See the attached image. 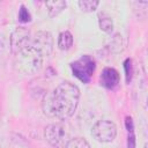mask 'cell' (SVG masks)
I'll list each match as a JSON object with an SVG mask.
<instances>
[{
	"mask_svg": "<svg viewBox=\"0 0 148 148\" xmlns=\"http://www.w3.org/2000/svg\"><path fill=\"white\" fill-rule=\"evenodd\" d=\"M79 99L80 89L77 86L65 81L44 95L42 110L43 113L51 119L65 120L74 114Z\"/></svg>",
	"mask_w": 148,
	"mask_h": 148,
	"instance_id": "6da1fadb",
	"label": "cell"
},
{
	"mask_svg": "<svg viewBox=\"0 0 148 148\" xmlns=\"http://www.w3.org/2000/svg\"><path fill=\"white\" fill-rule=\"evenodd\" d=\"M44 57L30 44L14 57V69L23 75H30L38 72L43 65Z\"/></svg>",
	"mask_w": 148,
	"mask_h": 148,
	"instance_id": "7a4b0ae2",
	"label": "cell"
},
{
	"mask_svg": "<svg viewBox=\"0 0 148 148\" xmlns=\"http://www.w3.org/2000/svg\"><path fill=\"white\" fill-rule=\"evenodd\" d=\"M73 75L83 83H89L96 69V61L89 54H83L75 61L71 62Z\"/></svg>",
	"mask_w": 148,
	"mask_h": 148,
	"instance_id": "3957f363",
	"label": "cell"
},
{
	"mask_svg": "<svg viewBox=\"0 0 148 148\" xmlns=\"http://www.w3.org/2000/svg\"><path fill=\"white\" fill-rule=\"evenodd\" d=\"M44 138L53 148H65L68 141V133L62 124L54 123L45 127Z\"/></svg>",
	"mask_w": 148,
	"mask_h": 148,
	"instance_id": "277c9868",
	"label": "cell"
},
{
	"mask_svg": "<svg viewBox=\"0 0 148 148\" xmlns=\"http://www.w3.org/2000/svg\"><path fill=\"white\" fill-rule=\"evenodd\" d=\"M91 135L99 142H112L117 136V126L108 119L98 120L91 128Z\"/></svg>",
	"mask_w": 148,
	"mask_h": 148,
	"instance_id": "5b68a950",
	"label": "cell"
},
{
	"mask_svg": "<svg viewBox=\"0 0 148 148\" xmlns=\"http://www.w3.org/2000/svg\"><path fill=\"white\" fill-rule=\"evenodd\" d=\"M31 43L30 31L24 27H17L9 37V46L12 53L15 56Z\"/></svg>",
	"mask_w": 148,
	"mask_h": 148,
	"instance_id": "8992f818",
	"label": "cell"
},
{
	"mask_svg": "<svg viewBox=\"0 0 148 148\" xmlns=\"http://www.w3.org/2000/svg\"><path fill=\"white\" fill-rule=\"evenodd\" d=\"M43 57H49L53 50V37L49 31H38L30 43Z\"/></svg>",
	"mask_w": 148,
	"mask_h": 148,
	"instance_id": "52a82bcc",
	"label": "cell"
},
{
	"mask_svg": "<svg viewBox=\"0 0 148 148\" xmlns=\"http://www.w3.org/2000/svg\"><path fill=\"white\" fill-rule=\"evenodd\" d=\"M120 81V76L117 69L112 68V67H105L99 76V83L102 87L106 88V89H114Z\"/></svg>",
	"mask_w": 148,
	"mask_h": 148,
	"instance_id": "ba28073f",
	"label": "cell"
},
{
	"mask_svg": "<svg viewBox=\"0 0 148 148\" xmlns=\"http://www.w3.org/2000/svg\"><path fill=\"white\" fill-rule=\"evenodd\" d=\"M66 6H67V2L64 0H56V1H46L45 2V7H46L47 13L51 17L61 13L66 8Z\"/></svg>",
	"mask_w": 148,
	"mask_h": 148,
	"instance_id": "9c48e42d",
	"label": "cell"
},
{
	"mask_svg": "<svg viewBox=\"0 0 148 148\" xmlns=\"http://www.w3.org/2000/svg\"><path fill=\"white\" fill-rule=\"evenodd\" d=\"M57 45L60 50L62 51H67L69 50L72 46H73V36L69 31H62L59 34L58 36V42H57Z\"/></svg>",
	"mask_w": 148,
	"mask_h": 148,
	"instance_id": "30bf717a",
	"label": "cell"
},
{
	"mask_svg": "<svg viewBox=\"0 0 148 148\" xmlns=\"http://www.w3.org/2000/svg\"><path fill=\"white\" fill-rule=\"evenodd\" d=\"M98 5H99V1H97V0H80V1H77V6L80 7V9L82 12H87V13L96 10Z\"/></svg>",
	"mask_w": 148,
	"mask_h": 148,
	"instance_id": "8fae6325",
	"label": "cell"
},
{
	"mask_svg": "<svg viewBox=\"0 0 148 148\" xmlns=\"http://www.w3.org/2000/svg\"><path fill=\"white\" fill-rule=\"evenodd\" d=\"M98 25H99V29L106 34H111L113 30V22H112V18L109 16H99Z\"/></svg>",
	"mask_w": 148,
	"mask_h": 148,
	"instance_id": "7c38bea8",
	"label": "cell"
},
{
	"mask_svg": "<svg viewBox=\"0 0 148 148\" xmlns=\"http://www.w3.org/2000/svg\"><path fill=\"white\" fill-rule=\"evenodd\" d=\"M65 148H91L88 141L83 138H74L67 141Z\"/></svg>",
	"mask_w": 148,
	"mask_h": 148,
	"instance_id": "4fadbf2b",
	"label": "cell"
},
{
	"mask_svg": "<svg viewBox=\"0 0 148 148\" xmlns=\"http://www.w3.org/2000/svg\"><path fill=\"white\" fill-rule=\"evenodd\" d=\"M110 45H111L110 47H111L112 52H114V53H119V52H121V51H123V49H124V46H123V38H121V36H120L119 34H116V35L113 36V38L111 39Z\"/></svg>",
	"mask_w": 148,
	"mask_h": 148,
	"instance_id": "5bb4252c",
	"label": "cell"
},
{
	"mask_svg": "<svg viewBox=\"0 0 148 148\" xmlns=\"http://www.w3.org/2000/svg\"><path fill=\"white\" fill-rule=\"evenodd\" d=\"M18 21L22 23H28L31 21V15L24 5H22L18 9Z\"/></svg>",
	"mask_w": 148,
	"mask_h": 148,
	"instance_id": "9a60e30c",
	"label": "cell"
},
{
	"mask_svg": "<svg viewBox=\"0 0 148 148\" xmlns=\"http://www.w3.org/2000/svg\"><path fill=\"white\" fill-rule=\"evenodd\" d=\"M124 69H125V75H126V82L130 83L133 76V65H132V59L127 58L124 61Z\"/></svg>",
	"mask_w": 148,
	"mask_h": 148,
	"instance_id": "2e32d148",
	"label": "cell"
},
{
	"mask_svg": "<svg viewBox=\"0 0 148 148\" xmlns=\"http://www.w3.org/2000/svg\"><path fill=\"white\" fill-rule=\"evenodd\" d=\"M127 147L135 148V135L134 133H127Z\"/></svg>",
	"mask_w": 148,
	"mask_h": 148,
	"instance_id": "e0dca14e",
	"label": "cell"
},
{
	"mask_svg": "<svg viewBox=\"0 0 148 148\" xmlns=\"http://www.w3.org/2000/svg\"><path fill=\"white\" fill-rule=\"evenodd\" d=\"M0 121H1V111H0Z\"/></svg>",
	"mask_w": 148,
	"mask_h": 148,
	"instance_id": "ac0fdd59",
	"label": "cell"
}]
</instances>
